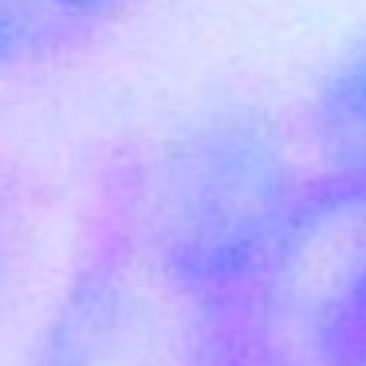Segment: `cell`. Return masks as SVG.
Masks as SVG:
<instances>
[{"label":"cell","instance_id":"6da1fadb","mask_svg":"<svg viewBox=\"0 0 366 366\" xmlns=\"http://www.w3.org/2000/svg\"><path fill=\"white\" fill-rule=\"evenodd\" d=\"M111 174L158 252L221 295L300 197L311 169L268 114L221 107L122 154Z\"/></svg>","mask_w":366,"mask_h":366},{"label":"cell","instance_id":"7a4b0ae2","mask_svg":"<svg viewBox=\"0 0 366 366\" xmlns=\"http://www.w3.org/2000/svg\"><path fill=\"white\" fill-rule=\"evenodd\" d=\"M217 303L229 366H366V177L311 169Z\"/></svg>","mask_w":366,"mask_h":366},{"label":"cell","instance_id":"3957f363","mask_svg":"<svg viewBox=\"0 0 366 366\" xmlns=\"http://www.w3.org/2000/svg\"><path fill=\"white\" fill-rule=\"evenodd\" d=\"M28 366H229L217 295L158 252L111 166Z\"/></svg>","mask_w":366,"mask_h":366},{"label":"cell","instance_id":"277c9868","mask_svg":"<svg viewBox=\"0 0 366 366\" xmlns=\"http://www.w3.org/2000/svg\"><path fill=\"white\" fill-rule=\"evenodd\" d=\"M315 174L366 177V28L327 64L303 111Z\"/></svg>","mask_w":366,"mask_h":366},{"label":"cell","instance_id":"5b68a950","mask_svg":"<svg viewBox=\"0 0 366 366\" xmlns=\"http://www.w3.org/2000/svg\"><path fill=\"white\" fill-rule=\"evenodd\" d=\"M138 0H0V71H24L91 44Z\"/></svg>","mask_w":366,"mask_h":366},{"label":"cell","instance_id":"8992f818","mask_svg":"<svg viewBox=\"0 0 366 366\" xmlns=\"http://www.w3.org/2000/svg\"><path fill=\"white\" fill-rule=\"evenodd\" d=\"M9 268H12V213H9V197L0 189V295L9 284Z\"/></svg>","mask_w":366,"mask_h":366}]
</instances>
